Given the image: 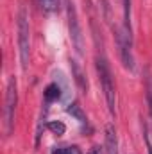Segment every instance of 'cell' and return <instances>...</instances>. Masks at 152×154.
<instances>
[{
    "label": "cell",
    "mask_w": 152,
    "mask_h": 154,
    "mask_svg": "<svg viewBox=\"0 0 152 154\" xmlns=\"http://www.w3.org/2000/svg\"><path fill=\"white\" fill-rule=\"evenodd\" d=\"M95 66H97V72H99V79H100V84H102V91H104L109 113L114 115L116 113V95H114V84H113V75H111L109 63L106 61V57L100 56V57L95 59Z\"/></svg>",
    "instance_id": "obj_1"
},
{
    "label": "cell",
    "mask_w": 152,
    "mask_h": 154,
    "mask_svg": "<svg viewBox=\"0 0 152 154\" xmlns=\"http://www.w3.org/2000/svg\"><path fill=\"white\" fill-rule=\"evenodd\" d=\"M18 104V91H16V79L9 77L5 88V106H4V127L5 134L9 136L14 129V111Z\"/></svg>",
    "instance_id": "obj_2"
},
{
    "label": "cell",
    "mask_w": 152,
    "mask_h": 154,
    "mask_svg": "<svg viewBox=\"0 0 152 154\" xmlns=\"http://www.w3.org/2000/svg\"><path fill=\"white\" fill-rule=\"evenodd\" d=\"M18 47H20L22 68L27 70L29 52H31V31H29V18H27L25 9H20V13H18Z\"/></svg>",
    "instance_id": "obj_3"
},
{
    "label": "cell",
    "mask_w": 152,
    "mask_h": 154,
    "mask_svg": "<svg viewBox=\"0 0 152 154\" xmlns=\"http://www.w3.org/2000/svg\"><path fill=\"white\" fill-rule=\"evenodd\" d=\"M116 45L120 52V59L123 66L132 72L134 70V57H132V34L127 29H116Z\"/></svg>",
    "instance_id": "obj_4"
},
{
    "label": "cell",
    "mask_w": 152,
    "mask_h": 154,
    "mask_svg": "<svg viewBox=\"0 0 152 154\" xmlns=\"http://www.w3.org/2000/svg\"><path fill=\"white\" fill-rule=\"evenodd\" d=\"M66 4V14H68V31H70V39L75 47L79 54H82V31H81V23L77 18V9L74 5V0H65Z\"/></svg>",
    "instance_id": "obj_5"
},
{
    "label": "cell",
    "mask_w": 152,
    "mask_h": 154,
    "mask_svg": "<svg viewBox=\"0 0 152 154\" xmlns=\"http://www.w3.org/2000/svg\"><path fill=\"white\" fill-rule=\"evenodd\" d=\"M106 151L108 154H118V138L113 124L106 125Z\"/></svg>",
    "instance_id": "obj_6"
},
{
    "label": "cell",
    "mask_w": 152,
    "mask_h": 154,
    "mask_svg": "<svg viewBox=\"0 0 152 154\" xmlns=\"http://www.w3.org/2000/svg\"><path fill=\"white\" fill-rule=\"evenodd\" d=\"M72 75H74V81L77 82V86L82 91H88V79H86L82 68L79 66V63H77L75 59H72Z\"/></svg>",
    "instance_id": "obj_7"
},
{
    "label": "cell",
    "mask_w": 152,
    "mask_h": 154,
    "mask_svg": "<svg viewBox=\"0 0 152 154\" xmlns=\"http://www.w3.org/2000/svg\"><path fill=\"white\" fill-rule=\"evenodd\" d=\"M59 97H61V88H59L56 82L48 84L47 90H45V100H47V102H54V100H57Z\"/></svg>",
    "instance_id": "obj_8"
},
{
    "label": "cell",
    "mask_w": 152,
    "mask_h": 154,
    "mask_svg": "<svg viewBox=\"0 0 152 154\" xmlns=\"http://www.w3.org/2000/svg\"><path fill=\"white\" fill-rule=\"evenodd\" d=\"M66 111H68L72 116H75V118L81 122V124H82V125H84V124H88V118H86L84 111L81 109V106H79V104H70V106L66 108Z\"/></svg>",
    "instance_id": "obj_9"
},
{
    "label": "cell",
    "mask_w": 152,
    "mask_h": 154,
    "mask_svg": "<svg viewBox=\"0 0 152 154\" xmlns=\"http://www.w3.org/2000/svg\"><path fill=\"white\" fill-rule=\"evenodd\" d=\"M39 7L45 11V13H56L61 5V0H38Z\"/></svg>",
    "instance_id": "obj_10"
},
{
    "label": "cell",
    "mask_w": 152,
    "mask_h": 154,
    "mask_svg": "<svg viewBox=\"0 0 152 154\" xmlns=\"http://www.w3.org/2000/svg\"><path fill=\"white\" fill-rule=\"evenodd\" d=\"M123 2V29L131 32V0H122Z\"/></svg>",
    "instance_id": "obj_11"
},
{
    "label": "cell",
    "mask_w": 152,
    "mask_h": 154,
    "mask_svg": "<svg viewBox=\"0 0 152 154\" xmlns=\"http://www.w3.org/2000/svg\"><path fill=\"white\" fill-rule=\"evenodd\" d=\"M47 127L52 131V133H56V134H65V131H66V127H65V124L63 122H48L47 124Z\"/></svg>",
    "instance_id": "obj_12"
},
{
    "label": "cell",
    "mask_w": 152,
    "mask_h": 154,
    "mask_svg": "<svg viewBox=\"0 0 152 154\" xmlns=\"http://www.w3.org/2000/svg\"><path fill=\"white\" fill-rule=\"evenodd\" d=\"M147 104H149V111L152 116V77H147Z\"/></svg>",
    "instance_id": "obj_13"
},
{
    "label": "cell",
    "mask_w": 152,
    "mask_h": 154,
    "mask_svg": "<svg viewBox=\"0 0 152 154\" xmlns=\"http://www.w3.org/2000/svg\"><path fill=\"white\" fill-rule=\"evenodd\" d=\"M52 154H81V152H79L77 147H59V149H56Z\"/></svg>",
    "instance_id": "obj_14"
},
{
    "label": "cell",
    "mask_w": 152,
    "mask_h": 154,
    "mask_svg": "<svg viewBox=\"0 0 152 154\" xmlns=\"http://www.w3.org/2000/svg\"><path fill=\"white\" fill-rule=\"evenodd\" d=\"M143 138H145V143H147V152L152 154V142L149 138V131H147V125L143 124Z\"/></svg>",
    "instance_id": "obj_15"
},
{
    "label": "cell",
    "mask_w": 152,
    "mask_h": 154,
    "mask_svg": "<svg viewBox=\"0 0 152 154\" xmlns=\"http://www.w3.org/2000/svg\"><path fill=\"white\" fill-rule=\"evenodd\" d=\"M88 154H99V147H93V149H91Z\"/></svg>",
    "instance_id": "obj_16"
}]
</instances>
